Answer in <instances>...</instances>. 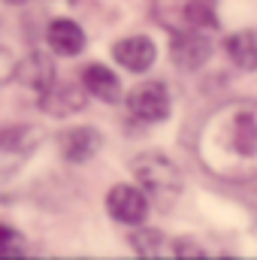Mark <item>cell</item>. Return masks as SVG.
Returning a JSON list of instances; mask_svg holds the SVG:
<instances>
[{
    "label": "cell",
    "mask_w": 257,
    "mask_h": 260,
    "mask_svg": "<svg viewBox=\"0 0 257 260\" xmlns=\"http://www.w3.org/2000/svg\"><path fill=\"white\" fill-rule=\"evenodd\" d=\"M106 209L115 221L121 224H142L145 215H148V197L142 194L139 188L133 185H115L109 194H106Z\"/></svg>",
    "instance_id": "8992f818"
},
{
    "label": "cell",
    "mask_w": 257,
    "mask_h": 260,
    "mask_svg": "<svg viewBox=\"0 0 257 260\" xmlns=\"http://www.w3.org/2000/svg\"><path fill=\"white\" fill-rule=\"evenodd\" d=\"M82 85L91 97L103 100V103H118L121 100V79L103 64H91L82 73Z\"/></svg>",
    "instance_id": "30bf717a"
},
{
    "label": "cell",
    "mask_w": 257,
    "mask_h": 260,
    "mask_svg": "<svg viewBox=\"0 0 257 260\" xmlns=\"http://www.w3.org/2000/svg\"><path fill=\"white\" fill-rule=\"evenodd\" d=\"M40 130L30 124H15V127L0 130V176H12L15 170L24 167V160L34 154L40 145Z\"/></svg>",
    "instance_id": "3957f363"
},
{
    "label": "cell",
    "mask_w": 257,
    "mask_h": 260,
    "mask_svg": "<svg viewBox=\"0 0 257 260\" xmlns=\"http://www.w3.org/2000/svg\"><path fill=\"white\" fill-rule=\"evenodd\" d=\"M133 176L142 185V194L151 203H157L160 209H170L179 194H182V173L179 167L160 154V151H145L133 160Z\"/></svg>",
    "instance_id": "7a4b0ae2"
},
{
    "label": "cell",
    "mask_w": 257,
    "mask_h": 260,
    "mask_svg": "<svg viewBox=\"0 0 257 260\" xmlns=\"http://www.w3.org/2000/svg\"><path fill=\"white\" fill-rule=\"evenodd\" d=\"M127 109L145 124H157L170 118V91L164 82H142L127 94Z\"/></svg>",
    "instance_id": "277c9868"
},
{
    "label": "cell",
    "mask_w": 257,
    "mask_h": 260,
    "mask_svg": "<svg viewBox=\"0 0 257 260\" xmlns=\"http://www.w3.org/2000/svg\"><path fill=\"white\" fill-rule=\"evenodd\" d=\"M0 257H24L21 254V236L6 224H0Z\"/></svg>",
    "instance_id": "2e32d148"
},
{
    "label": "cell",
    "mask_w": 257,
    "mask_h": 260,
    "mask_svg": "<svg viewBox=\"0 0 257 260\" xmlns=\"http://www.w3.org/2000/svg\"><path fill=\"white\" fill-rule=\"evenodd\" d=\"M46 40H49L52 52L64 55V58H73V55H79L85 49V30L70 18H55L49 24V30H46Z\"/></svg>",
    "instance_id": "8fae6325"
},
{
    "label": "cell",
    "mask_w": 257,
    "mask_h": 260,
    "mask_svg": "<svg viewBox=\"0 0 257 260\" xmlns=\"http://www.w3.org/2000/svg\"><path fill=\"white\" fill-rule=\"evenodd\" d=\"M15 76L37 94H46L55 85V64L46 52H30L21 64L15 67Z\"/></svg>",
    "instance_id": "9c48e42d"
},
{
    "label": "cell",
    "mask_w": 257,
    "mask_h": 260,
    "mask_svg": "<svg viewBox=\"0 0 257 260\" xmlns=\"http://www.w3.org/2000/svg\"><path fill=\"white\" fill-rule=\"evenodd\" d=\"M197 154L203 167L233 185L257 188V103L233 100L218 106L200 127Z\"/></svg>",
    "instance_id": "6da1fadb"
},
{
    "label": "cell",
    "mask_w": 257,
    "mask_h": 260,
    "mask_svg": "<svg viewBox=\"0 0 257 260\" xmlns=\"http://www.w3.org/2000/svg\"><path fill=\"white\" fill-rule=\"evenodd\" d=\"M112 58L130 73H145L157 58V46L148 37H124L112 46Z\"/></svg>",
    "instance_id": "ba28073f"
},
{
    "label": "cell",
    "mask_w": 257,
    "mask_h": 260,
    "mask_svg": "<svg viewBox=\"0 0 257 260\" xmlns=\"http://www.w3.org/2000/svg\"><path fill=\"white\" fill-rule=\"evenodd\" d=\"M40 106L49 112V115H70V112H79L85 106V91L79 85H70V82H55L46 94H40Z\"/></svg>",
    "instance_id": "7c38bea8"
},
{
    "label": "cell",
    "mask_w": 257,
    "mask_h": 260,
    "mask_svg": "<svg viewBox=\"0 0 257 260\" xmlns=\"http://www.w3.org/2000/svg\"><path fill=\"white\" fill-rule=\"evenodd\" d=\"M170 58L179 70H200L212 58V43L209 37L200 34V27H188V30H176L170 37Z\"/></svg>",
    "instance_id": "5b68a950"
},
{
    "label": "cell",
    "mask_w": 257,
    "mask_h": 260,
    "mask_svg": "<svg viewBox=\"0 0 257 260\" xmlns=\"http://www.w3.org/2000/svg\"><path fill=\"white\" fill-rule=\"evenodd\" d=\"M185 21L191 27H218V6L215 0H188L185 3Z\"/></svg>",
    "instance_id": "9a60e30c"
},
{
    "label": "cell",
    "mask_w": 257,
    "mask_h": 260,
    "mask_svg": "<svg viewBox=\"0 0 257 260\" xmlns=\"http://www.w3.org/2000/svg\"><path fill=\"white\" fill-rule=\"evenodd\" d=\"M130 245L139 257H173V242L160 230H136Z\"/></svg>",
    "instance_id": "5bb4252c"
},
{
    "label": "cell",
    "mask_w": 257,
    "mask_h": 260,
    "mask_svg": "<svg viewBox=\"0 0 257 260\" xmlns=\"http://www.w3.org/2000/svg\"><path fill=\"white\" fill-rule=\"evenodd\" d=\"M6 3H15V6H18V3H24V0H6Z\"/></svg>",
    "instance_id": "e0dca14e"
},
{
    "label": "cell",
    "mask_w": 257,
    "mask_h": 260,
    "mask_svg": "<svg viewBox=\"0 0 257 260\" xmlns=\"http://www.w3.org/2000/svg\"><path fill=\"white\" fill-rule=\"evenodd\" d=\"M227 55L230 61L245 70V73H254L257 70V30L254 27H245V30H236L227 37Z\"/></svg>",
    "instance_id": "4fadbf2b"
},
{
    "label": "cell",
    "mask_w": 257,
    "mask_h": 260,
    "mask_svg": "<svg viewBox=\"0 0 257 260\" xmlns=\"http://www.w3.org/2000/svg\"><path fill=\"white\" fill-rule=\"evenodd\" d=\"M100 145H103V136L94 127H70L58 136V148H61L64 160H70V164L91 160L100 151Z\"/></svg>",
    "instance_id": "52a82bcc"
}]
</instances>
